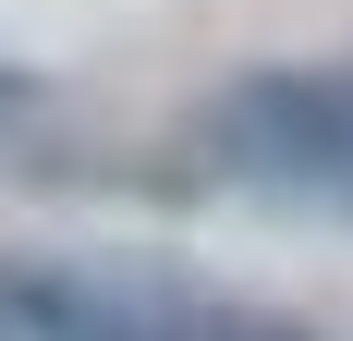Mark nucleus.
<instances>
[{
	"mask_svg": "<svg viewBox=\"0 0 353 341\" xmlns=\"http://www.w3.org/2000/svg\"><path fill=\"white\" fill-rule=\"evenodd\" d=\"M219 183L281 207H353V61H256L195 110Z\"/></svg>",
	"mask_w": 353,
	"mask_h": 341,
	"instance_id": "obj_1",
	"label": "nucleus"
},
{
	"mask_svg": "<svg viewBox=\"0 0 353 341\" xmlns=\"http://www.w3.org/2000/svg\"><path fill=\"white\" fill-rule=\"evenodd\" d=\"M0 341H195V293H146L61 256H0Z\"/></svg>",
	"mask_w": 353,
	"mask_h": 341,
	"instance_id": "obj_2",
	"label": "nucleus"
},
{
	"mask_svg": "<svg viewBox=\"0 0 353 341\" xmlns=\"http://www.w3.org/2000/svg\"><path fill=\"white\" fill-rule=\"evenodd\" d=\"M195 341H317L305 317L281 305H232V293H195Z\"/></svg>",
	"mask_w": 353,
	"mask_h": 341,
	"instance_id": "obj_3",
	"label": "nucleus"
},
{
	"mask_svg": "<svg viewBox=\"0 0 353 341\" xmlns=\"http://www.w3.org/2000/svg\"><path fill=\"white\" fill-rule=\"evenodd\" d=\"M25 98H37V73H25V61H0V135L25 122Z\"/></svg>",
	"mask_w": 353,
	"mask_h": 341,
	"instance_id": "obj_4",
	"label": "nucleus"
}]
</instances>
